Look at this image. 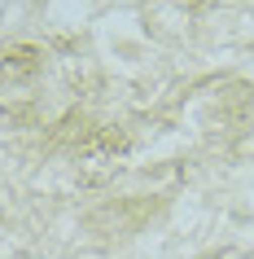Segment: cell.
Segmentation results:
<instances>
[{"instance_id": "6da1fadb", "label": "cell", "mask_w": 254, "mask_h": 259, "mask_svg": "<svg viewBox=\"0 0 254 259\" xmlns=\"http://www.w3.org/2000/svg\"><path fill=\"white\" fill-rule=\"evenodd\" d=\"M44 49H35V44H9V49H0V79H31V75H40L44 70Z\"/></svg>"}]
</instances>
